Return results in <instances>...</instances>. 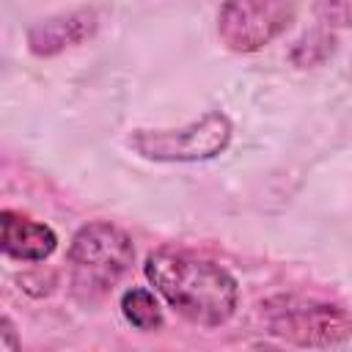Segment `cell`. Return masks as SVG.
<instances>
[{
    "instance_id": "7",
    "label": "cell",
    "mask_w": 352,
    "mask_h": 352,
    "mask_svg": "<svg viewBox=\"0 0 352 352\" xmlns=\"http://www.w3.org/2000/svg\"><path fill=\"white\" fill-rule=\"evenodd\" d=\"M0 226H3L0 245H3L6 258L25 261V264H41L58 248V234L52 231V226L41 223V220H33L22 212L3 209L0 212Z\"/></svg>"
},
{
    "instance_id": "1",
    "label": "cell",
    "mask_w": 352,
    "mask_h": 352,
    "mask_svg": "<svg viewBox=\"0 0 352 352\" xmlns=\"http://www.w3.org/2000/svg\"><path fill=\"white\" fill-rule=\"evenodd\" d=\"M143 275L154 292L195 327H223L236 314V278L206 256L162 245L146 256Z\"/></svg>"
},
{
    "instance_id": "11",
    "label": "cell",
    "mask_w": 352,
    "mask_h": 352,
    "mask_svg": "<svg viewBox=\"0 0 352 352\" xmlns=\"http://www.w3.org/2000/svg\"><path fill=\"white\" fill-rule=\"evenodd\" d=\"M3 330H0V349H6V352H11V349H16L19 346V338H16V330H14V322L8 319V316H3V324H0Z\"/></svg>"
},
{
    "instance_id": "5",
    "label": "cell",
    "mask_w": 352,
    "mask_h": 352,
    "mask_svg": "<svg viewBox=\"0 0 352 352\" xmlns=\"http://www.w3.org/2000/svg\"><path fill=\"white\" fill-rule=\"evenodd\" d=\"M297 16V0H220L217 38L228 52L250 55L280 38Z\"/></svg>"
},
{
    "instance_id": "6",
    "label": "cell",
    "mask_w": 352,
    "mask_h": 352,
    "mask_svg": "<svg viewBox=\"0 0 352 352\" xmlns=\"http://www.w3.org/2000/svg\"><path fill=\"white\" fill-rule=\"evenodd\" d=\"M99 28V16L94 8L80 6L69 11H58L52 16L38 19L28 30V50L36 58H55L66 50H74L94 38Z\"/></svg>"
},
{
    "instance_id": "8",
    "label": "cell",
    "mask_w": 352,
    "mask_h": 352,
    "mask_svg": "<svg viewBox=\"0 0 352 352\" xmlns=\"http://www.w3.org/2000/svg\"><path fill=\"white\" fill-rule=\"evenodd\" d=\"M121 316L140 333H157L165 324L162 316V305L157 300V294L146 286H129L121 294Z\"/></svg>"
},
{
    "instance_id": "2",
    "label": "cell",
    "mask_w": 352,
    "mask_h": 352,
    "mask_svg": "<svg viewBox=\"0 0 352 352\" xmlns=\"http://www.w3.org/2000/svg\"><path fill=\"white\" fill-rule=\"evenodd\" d=\"M132 261L135 245L121 226L110 220L82 223L66 250L69 283L74 297H80L82 302L102 300L132 270Z\"/></svg>"
},
{
    "instance_id": "9",
    "label": "cell",
    "mask_w": 352,
    "mask_h": 352,
    "mask_svg": "<svg viewBox=\"0 0 352 352\" xmlns=\"http://www.w3.org/2000/svg\"><path fill=\"white\" fill-rule=\"evenodd\" d=\"M336 36L330 28L319 25L308 33H302L292 50H289V60L297 66V69H314V66H322L333 52H336Z\"/></svg>"
},
{
    "instance_id": "3",
    "label": "cell",
    "mask_w": 352,
    "mask_h": 352,
    "mask_svg": "<svg viewBox=\"0 0 352 352\" xmlns=\"http://www.w3.org/2000/svg\"><path fill=\"white\" fill-rule=\"evenodd\" d=\"M264 330L292 346L330 349L352 341V316L330 300L305 294H272L258 308Z\"/></svg>"
},
{
    "instance_id": "4",
    "label": "cell",
    "mask_w": 352,
    "mask_h": 352,
    "mask_svg": "<svg viewBox=\"0 0 352 352\" xmlns=\"http://www.w3.org/2000/svg\"><path fill=\"white\" fill-rule=\"evenodd\" d=\"M234 140V124L223 110H206L195 121L170 129H132L126 146L148 162L195 165L217 160Z\"/></svg>"
},
{
    "instance_id": "10",
    "label": "cell",
    "mask_w": 352,
    "mask_h": 352,
    "mask_svg": "<svg viewBox=\"0 0 352 352\" xmlns=\"http://www.w3.org/2000/svg\"><path fill=\"white\" fill-rule=\"evenodd\" d=\"M311 11L330 30H352V0H311Z\"/></svg>"
}]
</instances>
